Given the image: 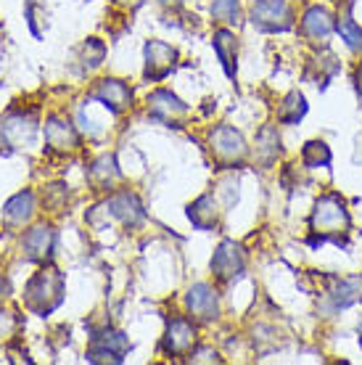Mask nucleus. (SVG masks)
Here are the masks:
<instances>
[{
    "instance_id": "nucleus-7",
    "label": "nucleus",
    "mask_w": 362,
    "mask_h": 365,
    "mask_svg": "<svg viewBox=\"0 0 362 365\" xmlns=\"http://www.w3.org/2000/svg\"><path fill=\"white\" fill-rule=\"evenodd\" d=\"M145 56V69L143 77L148 83H159L167 74L175 69V61H177V51L172 46H167L162 40H148L143 48Z\"/></svg>"
},
{
    "instance_id": "nucleus-10",
    "label": "nucleus",
    "mask_w": 362,
    "mask_h": 365,
    "mask_svg": "<svg viewBox=\"0 0 362 365\" xmlns=\"http://www.w3.org/2000/svg\"><path fill=\"white\" fill-rule=\"evenodd\" d=\"M185 307L196 320L212 323L219 315V297L209 283H193L185 294Z\"/></svg>"
},
{
    "instance_id": "nucleus-31",
    "label": "nucleus",
    "mask_w": 362,
    "mask_h": 365,
    "mask_svg": "<svg viewBox=\"0 0 362 365\" xmlns=\"http://www.w3.org/2000/svg\"><path fill=\"white\" fill-rule=\"evenodd\" d=\"M46 207L51 212H58L66 204V188L63 185H48V191H46Z\"/></svg>"
},
{
    "instance_id": "nucleus-30",
    "label": "nucleus",
    "mask_w": 362,
    "mask_h": 365,
    "mask_svg": "<svg viewBox=\"0 0 362 365\" xmlns=\"http://www.w3.org/2000/svg\"><path fill=\"white\" fill-rule=\"evenodd\" d=\"M24 14H27V21H29V29H32V35L35 37H43V29H40V19H37V14L40 16H48L46 6L40 3V0H27V9H24Z\"/></svg>"
},
{
    "instance_id": "nucleus-27",
    "label": "nucleus",
    "mask_w": 362,
    "mask_h": 365,
    "mask_svg": "<svg viewBox=\"0 0 362 365\" xmlns=\"http://www.w3.org/2000/svg\"><path fill=\"white\" fill-rule=\"evenodd\" d=\"M21 329L24 323L14 310H0V347H11L16 344L19 336H21Z\"/></svg>"
},
{
    "instance_id": "nucleus-13",
    "label": "nucleus",
    "mask_w": 362,
    "mask_h": 365,
    "mask_svg": "<svg viewBox=\"0 0 362 365\" xmlns=\"http://www.w3.org/2000/svg\"><path fill=\"white\" fill-rule=\"evenodd\" d=\"M103 210L109 212V217L119 220L125 228H138V225L143 222V217H145L140 199H138L135 193H130V191L114 193L111 199H106Z\"/></svg>"
},
{
    "instance_id": "nucleus-20",
    "label": "nucleus",
    "mask_w": 362,
    "mask_h": 365,
    "mask_svg": "<svg viewBox=\"0 0 362 365\" xmlns=\"http://www.w3.org/2000/svg\"><path fill=\"white\" fill-rule=\"evenodd\" d=\"M212 48H214V53H217L219 64L225 69V74L233 80L236 77V56H238V40L236 35L230 32V29H214V35H212Z\"/></svg>"
},
{
    "instance_id": "nucleus-32",
    "label": "nucleus",
    "mask_w": 362,
    "mask_h": 365,
    "mask_svg": "<svg viewBox=\"0 0 362 365\" xmlns=\"http://www.w3.org/2000/svg\"><path fill=\"white\" fill-rule=\"evenodd\" d=\"M188 363H222V357L212 347H193L188 352Z\"/></svg>"
},
{
    "instance_id": "nucleus-35",
    "label": "nucleus",
    "mask_w": 362,
    "mask_h": 365,
    "mask_svg": "<svg viewBox=\"0 0 362 365\" xmlns=\"http://www.w3.org/2000/svg\"><path fill=\"white\" fill-rule=\"evenodd\" d=\"M117 3H135V6H138V3H140V0H117Z\"/></svg>"
},
{
    "instance_id": "nucleus-16",
    "label": "nucleus",
    "mask_w": 362,
    "mask_h": 365,
    "mask_svg": "<svg viewBox=\"0 0 362 365\" xmlns=\"http://www.w3.org/2000/svg\"><path fill=\"white\" fill-rule=\"evenodd\" d=\"M0 135L9 140L14 148L29 146L37 135V119L32 114H11L3 128H0Z\"/></svg>"
},
{
    "instance_id": "nucleus-23",
    "label": "nucleus",
    "mask_w": 362,
    "mask_h": 365,
    "mask_svg": "<svg viewBox=\"0 0 362 365\" xmlns=\"http://www.w3.org/2000/svg\"><path fill=\"white\" fill-rule=\"evenodd\" d=\"M122 180V173L117 167V159L111 154L95 159L90 167V182L95 185V191H111L117 182Z\"/></svg>"
},
{
    "instance_id": "nucleus-29",
    "label": "nucleus",
    "mask_w": 362,
    "mask_h": 365,
    "mask_svg": "<svg viewBox=\"0 0 362 365\" xmlns=\"http://www.w3.org/2000/svg\"><path fill=\"white\" fill-rule=\"evenodd\" d=\"M212 16L225 24L238 21V0H212Z\"/></svg>"
},
{
    "instance_id": "nucleus-28",
    "label": "nucleus",
    "mask_w": 362,
    "mask_h": 365,
    "mask_svg": "<svg viewBox=\"0 0 362 365\" xmlns=\"http://www.w3.org/2000/svg\"><path fill=\"white\" fill-rule=\"evenodd\" d=\"M336 29H338V35H341V40L346 43V48H349V51H354V53H362V29L354 24V19L349 16V11L338 19Z\"/></svg>"
},
{
    "instance_id": "nucleus-18",
    "label": "nucleus",
    "mask_w": 362,
    "mask_h": 365,
    "mask_svg": "<svg viewBox=\"0 0 362 365\" xmlns=\"http://www.w3.org/2000/svg\"><path fill=\"white\" fill-rule=\"evenodd\" d=\"M281 156V135L272 125H264L254 140V162L259 167H272Z\"/></svg>"
},
{
    "instance_id": "nucleus-11",
    "label": "nucleus",
    "mask_w": 362,
    "mask_h": 365,
    "mask_svg": "<svg viewBox=\"0 0 362 365\" xmlns=\"http://www.w3.org/2000/svg\"><path fill=\"white\" fill-rule=\"evenodd\" d=\"M46 143L53 154H74L80 148V135L69 119L51 114L46 119Z\"/></svg>"
},
{
    "instance_id": "nucleus-19",
    "label": "nucleus",
    "mask_w": 362,
    "mask_h": 365,
    "mask_svg": "<svg viewBox=\"0 0 362 365\" xmlns=\"http://www.w3.org/2000/svg\"><path fill=\"white\" fill-rule=\"evenodd\" d=\"M328 283H331V289L326 292V297L331 299L333 310H346L360 299V278H328Z\"/></svg>"
},
{
    "instance_id": "nucleus-8",
    "label": "nucleus",
    "mask_w": 362,
    "mask_h": 365,
    "mask_svg": "<svg viewBox=\"0 0 362 365\" xmlns=\"http://www.w3.org/2000/svg\"><path fill=\"white\" fill-rule=\"evenodd\" d=\"M90 98L103 103L111 114H125L133 106V91H130V85L117 80V77H106V80L95 83V88L90 91Z\"/></svg>"
},
{
    "instance_id": "nucleus-15",
    "label": "nucleus",
    "mask_w": 362,
    "mask_h": 365,
    "mask_svg": "<svg viewBox=\"0 0 362 365\" xmlns=\"http://www.w3.org/2000/svg\"><path fill=\"white\" fill-rule=\"evenodd\" d=\"M333 29H336L333 16H331L328 9H323V6H309L304 11V16H301V35L307 37V40H312V43H326Z\"/></svg>"
},
{
    "instance_id": "nucleus-24",
    "label": "nucleus",
    "mask_w": 362,
    "mask_h": 365,
    "mask_svg": "<svg viewBox=\"0 0 362 365\" xmlns=\"http://www.w3.org/2000/svg\"><path fill=\"white\" fill-rule=\"evenodd\" d=\"M307 98L299 91H291L286 98L278 103V122L283 125H299L304 114H307Z\"/></svg>"
},
{
    "instance_id": "nucleus-22",
    "label": "nucleus",
    "mask_w": 362,
    "mask_h": 365,
    "mask_svg": "<svg viewBox=\"0 0 362 365\" xmlns=\"http://www.w3.org/2000/svg\"><path fill=\"white\" fill-rule=\"evenodd\" d=\"M338 69H341V61H338L331 51H320V53H315L312 58H309L307 77H309V80H315L320 88H326L336 74H338Z\"/></svg>"
},
{
    "instance_id": "nucleus-4",
    "label": "nucleus",
    "mask_w": 362,
    "mask_h": 365,
    "mask_svg": "<svg viewBox=\"0 0 362 365\" xmlns=\"http://www.w3.org/2000/svg\"><path fill=\"white\" fill-rule=\"evenodd\" d=\"M130 349H133V344H130L127 334H122V331H114V329L95 331L90 336V347H88V363L119 365L125 363Z\"/></svg>"
},
{
    "instance_id": "nucleus-6",
    "label": "nucleus",
    "mask_w": 362,
    "mask_h": 365,
    "mask_svg": "<svg viewBox=\"0 0 362 365\" xmlns=\"http://www.w3.org/2000/svg\"><path fill=\"white\" fill-rule=\"evenodd\" d=\"M246 270V255L236 241H222L212 257V273L217 283H230Z\"/></svg>"
},
{
    "instance_id": "nucleus-14",
    "label": "nucleus",
    "mask_w": 362,
    "mask_h": 365,
    "mask_svg": "<svg viewBox=\"0 0 362 365\" xmlns=\"http://www.w3.org/2000/svg\"><path fill=\"white\" fill-rule=\"evenodd\" d=\"M53 247H56V233L48 225H35L32 230H27V236L21 238L24 257H27L29 262H37V265L51 262Z\"/></svg>"
},
{
    "instance_id": "nucleus-17",
    "label": "nucleus",
    "mask_w": 362,
    "mask_h": 365,
    "mask_svg": "<svg viewBox=\"0 0 362 365\" xmlns=\"http://www.w3.org/2000/svg\"><path fill=\"white\" fill-rule=\"evenodd\" d=\"M219 204L214 199V193H204L199 199L188 204V220L193 222V228L199 230H214L219 225Z\"/></svg>"
},
{
    "instance_id": "nucleus-1",
    "label": "nucleus",
    "mask_w": 362,
    "mask_h": 365,
    "mask_svg": "<svg viewBox=\"0 0 362 365\" xmlns=\"http://www.w3.org/2000/svg\"><path fill=\"white\" fill-rule=\"evenodd\" d=\"M349 228H352V217L344 199L338 193H323L309 215V247L317 249L326 241H333L336 247H346Z\"/></svg>"
},
{
    "instance_id": "nucleus-26",
    "label": "nucleus",
    "mask_w": 362,
    "mask_h": 365,
    "mask_svg": "<svg viewBox=\"0 0 362 365\" xmlns=\"http://www.w3.org/2000/svg\"><path fill=\"white\" fill-rule=\"evenodd\" d=\"M331 159H333V154H331L328 143H323V140H309V143H304V148H301V165L307 167V170L328 167Z\"/></svg>"
},
{
    "instance_id": "nucleus-33",
    "label": "nucleus",
    "mask_w": 362,
    "mask_h": 365,
    "mask_svg": "<svg viewBox=\"0 0 362 365\" xmlns=\"http://www.w3.org/2000/svg\"><path fill=\"white\" fill-rule=\"evenodd\" d=\"M354 88H357V93L362 96V64L357 66V72H354Z\"/></svg>"
},
{
    "instance_id": "nucleus-3",
    "label": "nucleus",
    "mask_w": 362,
    "mask_h": 365,
    "mask_svg": "<svg viewBox=\"0 0 362 365\" xmlns=\"http://www.w3.org/2000/svg\"><path fill=\"white\" fill-rule=\"evenodd\" d=\"M209 151L222 170H233V167L244 165L246 154H249L244 135L230 125H219L209 133Z\"/></svg>"
},
{
    "instance_id": "nucleus-5",
    "label": "nucleus",
    "mask_w": 362,
    "mask_h": 365,
    "mask_svg": "<svg viewBox=\"0 0 362 365\" xmlns=\"http://www.w3.org/2000/svg\"><path fill=\"white\" fill-rule=\"evenodd\" d=\"M252 24L259 32H289L294 27V11L289 0H254Z\"/></svg>"
},
{
    "instance_id": "nucleus-25",
    "label": "nucleus",
    "mask_w": 362,
    "mask_h": 365,
    "mask_svg": "<svg viewBox=\"0 0 362 365\" xmlns=\"http://www.w3.org/2000/svg\"><path fill=\"white\" fill-rule=\"evenodd\" d=\"M103 58H106V46L100 43L98 37H88L80 46V51H77V61H80L82 74L98 69V66L103 64Z\"/></svg>"
},
{
    "instance_id": "nucleus-34",
    "label": "nucleus",
    "mask_w": 362,
    "mask_h": 365,
    "mask_svg": "<svg viewBox=\"0 0 362 365\" xmlns=\"http://www.w3.org/2000/svg\"><path fill=\"white\" fill-rule=\"evenodd\" d=\"M3 294H6V281L0 278V299H3Z\"/></svg>"
},
{
    "instance_id": "nucleus-2",
    "label": "nucleus",
    "mask_w": 362,
    "mask_h": 365,
    "mask_svg": "<svg viewBox=\"0 0 362 365\" xmlns=\"http://www.w3.org/2000/svg\"><path fill=\"white\" fill-rule=\"evenodd\" d=\"M63 292H66V283H63L61 270L53 265H43L24 286V307L40 318H46L61 307Z\"/></svg>"
},
{
    "instance_id": "nucleus-21",
    "label": "nucleus",
    "mask_w": 362,
    "mask_h": 365,
    "mask_svg": "<svg viewBox=\"0 0 362 365\" xmlns=\"http://www.w3.org/2000/svg\"><path fill=\"white\" fill-rule=\"evenodd\" d=\"M35 215V193L32 191H19L16 196H11L3 207V217L9 225L14 228H21L24 222H29Z\"/></svg>"
},
{
    "instance_id": "nucleus-9",
    "label": "nucleus",
    "mask_w": 362,
    "mask_h": 365,
    "mask_svg": "<svg viewBox=\"0 0 362 365\" xmlns=\"http://www.w3.org/2000/svg\"><path fill=\"white\" fill-rule=\"evenodd\" d=\"M148 114L170 128H180V122L188 117V106L182 103L175 93L170 91H154L148 96Z\"/></svg>"
},
{
    "instance_id": "nucleus-12",
    "label": "nucleus",
    "mask_w": 362,
    "mask_h": 365,
    "mask_svg": "<svg viewBox=\"0 0 362 365\" xmlns=\"http://www.w3.org/2000/svg\"><path fill=\"white\" fill-rule=\"evenodd\" d=\"M196 347V326L185 318H172L167 323V331L162 336V349L170 357L188 355Z\"/></svg>"
},
{
    "instance_id": "nucleus-36",
    "label": "nucleus",
    "mask_w": 362,
    "mask_h": 365,
    "mask_svg": "<svg viewBox=\"0 0 362 365\" xmlns=\"http://www.w3.org/2000/svg\"><path fill=\"white\" fill-rule=\"evenodd\" d=\"M162 3H177V0H162Z\"/></svg>"
}]
</instances>
